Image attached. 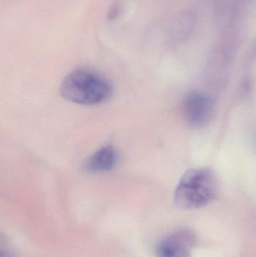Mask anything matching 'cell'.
<instances>
[{
  "instance_id": "5b68a950",
  "label": "cell",
  "mask_w": 256,
  "mask_h": 257,
  "mask_svg": "<svg viewBox=\"0 0 256 257\" xmlns=\"http://www.w3.org/2000/svg\"><path fill=\"white\" fill-rule=\"evenodd\" d=\"M117 160L118 155L113 147H103L89 158L86 163V169L94 173L109 172L115 167Z\"/></svg>"
},
{
  "instance_id": "3957f363",
  "label": "cell",
  "mask_w": 256,
  "mask_h": 257,
  "mask_svg": "<svg viewBox=\"0 0 256 257\" xmlns=\"http://www.w3.org/2000/svg\"><path fill=\"white\" fill-rule=\"evenodd\" d=\"M183 111L186 121L191 126L202 127L211 120L214 105L206 93L191 92L183 100Z\"/></svg>"
},
{
  "instance_id": "7a4b0ae2",
  "label": "cell",
  "mask_w": 256,
  "mask_h": 257,
  "mask_svg": "<svg viewBox=\"0 0 256 257\" xmlns=\"http://www.w3.org/2000/svg\"><path fill=\"white\" fill-rule=\"evenodd\" d=\"M217 193L214 174L207 169H192L180 178L174 193V202L183 209H196L210 203Z\"/></svg>"
},
{
  "instance_id": "6da1fadb",
  "label": "cell",
  "mask_w": 256,
  "mask_h": 257,
  "mask_svg": "<svg viewBox=\"0 0 256 257\" xmlns=\"http://www.w3.org/2000/svg\"><path fill=\"white\" fill-rule=\"evenodd\" d=\"M62 96L79 105H96L107 100L112 93L111 82L103 75L90 69L73 71L63 80Z\"/></svg>"
},
{
  "instance_id": "277c9868",
  "label": "cell",
  "mask_w": 256,
  "mask_h": 257,
  "mask_svg": "<svg viewBox=\"0 0 256 257\" xmlns=\"http://www.w3.org/2000/svg\"><path fill=\"white\" fill-rule=\"evenodd\" d=\"M196 241V234L192 229H179L159 241L156 249L157 256L192 257V250Z\"/></svg>"
},
{
  "instance_id": "8992f818",
  "label": "cell",
  "mask_w": 256,
  "mask_h": 257,
  "mask_svg": "<svg viewBox=\"0 0 256 257\" xmlns=\"http://www.w3.org/2000/svg\"><path fill=\"white\" fill-rule=\"evenodd\" d=\"M0 257H6L3 252L0 251Z\"/></svg>"
}]
</instances>
